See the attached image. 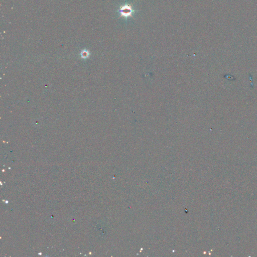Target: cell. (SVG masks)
Returning a JSON list of instances; mask_svg holds the SVG:
<instances>
[{
    "label": "cell",
    "instance_id": "6da1fadb",
    "mask_svg": "<svg viewBox=\"0 0 257 257\" xmlns=\"http://www.w3.org/2000/svg\"><path fill=\"white\" fill-rule=\"evenodd\" d=\"M119 12L122 16L127 18L132 16L133 13V10L131 6L126 5L120 8Z\"/></svg>",
    "mask_w": 257,
    "mask_h": 257
}]
</instances>
